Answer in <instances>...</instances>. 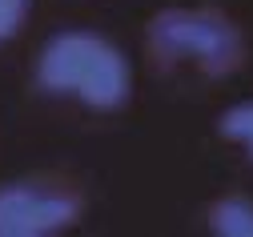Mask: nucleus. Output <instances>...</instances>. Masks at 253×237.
I'll return each instance as SVG.
<instances>
[{
	"label": "nucleus",
	"instance_id": "f03ea898",
	"mask_svg": "<svg viewBox=\"0 0 253 237\" xmlns=\"http://www.w3.org/2000/svg\"><path fill=\"white\" fill-rule=\"evenodd\" d=\"M149 45L157 56H181V60L201 64V73H209V77L233 73L245 56L241 28L209 8L157 12L149 24Z\"/></svg>",
	"mask_w": 253,
	"mask_h": 237
},
{
	"label": "nucleus",
	"instance_id": "f257e3e1",
	"mask_svg": "<svg viewBox=\"0 0 253 237\" xmlns=\"http://www.w3.org/2000/svg\"><path fill=\"white\" fill-rule=\"evenodd\" d=\"M37 85L48 96H73L97 113H113L133 96L125 52L88 28H65L48 37L37 60Z\"/></svg>",
	"mask_w": 253,
	"mask_h": 237
},
{
	"label": "nucleus",
	"instance_id": "20e7f679",
	"mask_svg": "<svg viewBox=\"0 0 253 237\" xmlns=\"http://www.w3.org/2000/svg\"><path fill=\"white\" fill-rule=\"evenodd\" d=\"M209 229L217 237H253V197H217L209 205Z\"/></svg>",
	"mask_w": 253,
	"mask_h": 237
},
{
	"label": "nucleus",
	"instance_id": "39448f33",
	"mask_svg": "<svg viewBox=\"0 0 253 237\" xmlns=\"http://www.w3.org/2000/svg\"><path fill=\"white\" fill-rule=\"evenodd\" d=\"M217 133H221L225 141L241 145V149L249 153V161H253V100H241V105H229L225 113L217 117Z\"/></svg>",
	"mask_w": 253,
	"mask_h": 237
},
{
	"label": "nucleus",
	"instance_id": "423d86ee",
	"mask_svg": "<svg viewBox=\"0 0 253 237\" xmlns=\"http://www.w3.org/2000/svg\"><path fill=\"white\" fill-rule=\"evenodd\" d=\"M28 8H33V0H0V45H8L24 28Z\"/></svg>",
	"mask_w": 253,
	"mask_h": 237
},
{
	"label": "nucleus",
	"instance_id": "7ed1b4c3",
	"mask_svg": "<svg viewBox=\"0 0 253 237\" xmlns=\"http://www.w3.org/2000/svg\"><path fill=\"white\" fill-rule=\"evenodd\" d=\"M81 221V197L48 181L0 185V237H52Z\"/></svg>",
	"mask_w": 253,
	"mask_h": 237
}]
</instances>
